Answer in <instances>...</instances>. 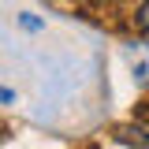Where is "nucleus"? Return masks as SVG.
<instances>
[{
  "instance_id": "nucleus-2",
  "label": "nucleus",
  "mask_w": 149,
  "mask_h": 149,
  "mask_svg": "<svg viewBox=\"0 0 149 149\" xmlns=\"http://www.w3.org/2000/svg\"><path fill=\"white\" fill-rule=\"evenodd\" d=\"M138 30H142V34H149V0H142V4H138Z\"/></svg>"
},
{
  "instance_id": "nucleus-1",
  "label": "nucleus",
  "mask_w": 149,
  "mask_h": 149,
  "mask_svg": "<svg viewBox=\"0 0 149 149\" xmlns=\"http://www.w3.org/2000/svg\"><path fill=\"white\" fill-rule=\"evenodd\" d=\"M123 142H134V146H149V123H138V127H123Z\"/></svg>"
}]
</instances>
